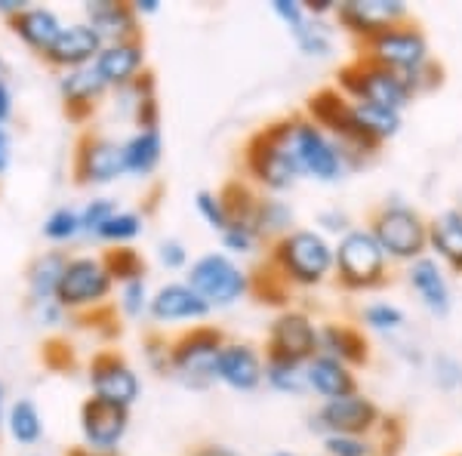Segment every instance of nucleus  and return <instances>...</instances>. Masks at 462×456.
Instances as JSON below:
<instances>
[{"label": "nucleus", "mask_w": 462, "mask_h": 456, "mask_svg": "<svg viewBox=\"0 0 462 456\" xmlns=\"http://www.w3.org/2000/svg\"><path fill=\"white\" fill-rule=\"evenodd\" d=\"M244 161H247V173L256 179L263 189L274 194L293 189L302 179V173H300V167H296L293 152H290V117L259 130L256 136L247 142Z\"/></svg>", "instance_id": "20e7f679"}, {"label": "nucleus", "mask_w": 462, "mask_h": 456, "mask_svg": "<svg viewBox=\"0 0 462 456\" xmlns=\"http://www.w3.org/2000/svg\"><path fill=\"white\" fill-rule=\"evenodd\" d=\"M43 432L41 414L32 401H16L10 410V435L19 441V444H34Z\"/></svg>", "instance_id": "72a5a7b5"}, {"label": "nucleus", "mask_w": 462, "mask_h": 456, "mask_svg": "<svg viewBox=\"0 0 462 456\" xmlns=\"http://www.w3.org/2000/svg\"><path fill=\"white\" fill-rule=\"evenodd\" d=\"M383 425V410L364 392L324 401L318 407V414H311V429L320 432V435H376Z\"/></svg>", "instance_id": "9d476101"}, {"label": "nucleus", "mask_w": 462, "mask_h": 456, "mask_svg": "<svg viewBox=\"0 0 462 456\" xmlns=\"http://www.w3.org/2000/svg\"><path fill=\"white\" fill-rule=\"evenodd\" d=\"M13 32H16L28 47L47 53L56 43V37L62 34V25H59L56 13H50V10H22L19 16H13Z\"/></svg>", "instance_id": "bb28decb"}, {"label": "nucleus", "mask_w": 462, "mask_h": 456, "mask_svg": "<svg viewBox=\"0 0 462 456\" xmlns=\"http://www.w3.org/2000/svg\"><path fill=\"white\" fill-rule=\"evenodd\" d=\"M152 318L158 324H176V321H204L210 315V305L185 284H163L152 296Z\"/></svg>", "instance_id": "aec40b11"}, {"label": "nucleus", "mask_w": 462, "mask_h": 456, "mask_svg": "<svg viewBox=\"0 0 462 456\" xmlns=\"http://www.w3.org/2000/svg\"><path fill=\"white\" fill-rule=\"evenodd\" d=\"M102 37L96 34L93 25H69L62 28V34L56 37V43L47 50V59L56 65H69V69H80V65H87L89 59L96 62V56L102 53Z\"/></svg>", "instance_id": "b1692460"}, {"label": "nucleus", "mask_w": 462, "mask_h": 456, "mask_svg": "<svg viewBox=\"0 0 462 456\" xmlns=\"http://www.w3.org/2000/svg\"><path fill=\"white\" fill-rule=\"evenodd\" d=\"M121 309L126 318H143L148 309H152V293H148L145 278L126 281L121 290Z\"/></svg>", "instance_id": "79ce46f5"}, {"label": "nucleus", "mask_w": 462, "mask_h": 456, "mask_svg": "<svg viewBox=\"0 0 462 456\" xmlns=\"http://www.w3.org/2000/svg\"><path fill=\"white\" fill-rule=\"evenodd\" d=\"M265 383L281 395L309 392V383H305V364L287 361V358L265 355Z\"/></svg>", "instance_id": "2f4dec72"}, {"label": "nucleus", "mask_w": 462, "mask_h": 456, "mask_svg": "<svg viewBox=\"0 0 462 456\" xmlns=\"http://www.w3.org/2000/svg\"><path fill=\"white\" fill-rule=\"evenodd\" d=\"M195 456H237V453H235V451H228V447H216V444H210V447H200V451H198Z\"/></svg>", "instance_id": "3c124183"}, {"label": "nucleus", "mask_w": 462, "mask_h": 456, "mask_svg": "<svg viewBox=\"0 0 462 456\" xmlns=\"http://www.w3.org/2000/svg\"><path fill=\"white\" fill-rule=\"evenodd\" d=\"M407 284L429 315L447 318L453 312V287L450 278H447V268L431 253L407 265Z\"/></svg>", "instance_id": "2eb2a0df"}, {"label": "nucleus", "mask_w": 462, "mask_h": 456, "mask_svg": "<svg viewBox=\"0 0 462 456\" xmlns=\"http://www.w3.org/2000/svg\"><path fill=\"white\" fill-rule=\"evenodd\" d=\"M143 65H145V50L139 41H117V43H106L102 53L96 56L93 69L96 74L102 78L106 87H130L139 80L143 74Z\"/></svg>", "instance_id": "6ab92c4d"}, {"label": "nucleus", "mask_w": 462, "mask_h": 456, "mask_svg": "<svg viewBox=\"0 0 462 456\" xmlns=\"http://www.w3.org/2000/svg\"><path fill=\"white\" fill-rule=\"evenodd\" d=\"M361 56L394 74H401V78H410V74H416L431 62V47H429L426 32L407 19V22H401V25L389 28V32L370 37V41L364 43Z\"/></svg>", "instance_id": "0eeeda50"}, {"label": "nucleus", "mask_w": 462, "mask_h": 456, "mask_svg": "<svg viewBox=\"0 0 462 456\" xmlns=\"http://www.w3.org/2000/svg\"><path fill=\"white\" fill-rule=\"evenodd\" d=\"M352 219H348V213L346 210H339V207H327V210H320L318 213V231L320 235H337V241L346 231H352Z\"/></svg>", "instance_id": "c03bdc74"}, {"label": "nucleus", "mask_w": 462, "mask_h": 456, "mask_svg": "<svg viewBox=\"0 0 462 456\" xmlns=\"http://www.w3.org/2000/svg\"><path fill=\"white\" fill-rule=\"evenodd\" d=\"M170 358H173V346L163 340H148V361H152L154 370H170Z\"/></svg>", "instance_id": "49530a36"}, {"label": "nucleus", "mask_w": 462, "mask_h": 456, "mask_svg": "<svg viewBox=\"0 0 462 456\" xmlns=\"http://www.w3.org/2000/svg\"><path fill=\"white\" fill-rule=\"evenodd\" d=\"M327 456H379L374 435H324Z\"/></svg>", "instance_id": "c9c22d12"}, {"label": "nucleus", "mask_w": 462, "mask_h": 456, "mask_svg": "<svg viewBox=\"0 0 462 456\" xmlns=\"http://www.w3.org/2000/svg\"><path fill=\"white\" fill-rule=\"evenodd\" d=\"M296 213L287 200L281 198H259L256 210H253V226H256L259 237H284L293 231Z\"/></svg>", "instance_id": "c85d7f7f"}, {"label": "nucleus", "mask_w": 462, "mask_h": 456, "mask_svg": "<svg viewBox=\"0 0 462 456\" xmlns=\"http://www.w3.org/2000/svg\"><path fill=\"white\" fill-rule=\"evenodd\" d=\"M407 16L410 6L404 0H339L337 13H333L342 32L357 37L361 43L407 22Z\"/></svg>", "instance_id": "9b49d317"}, {"label": "nucleus", "mask_w": 462, "mask_h": 456, "mask_svg": "<svg viewBox=\"0 0 462 456\" xmlns=\"http://www.w3.org/2000/svg\"><path fill=\"white\" fill-rule=\"evenodd\" d=\"M370 231L385 250L389 263H404L410 265L413 259L429 253V219L416 207L404 204V200L392 198L374 213L370 219Z\"/></svg>", "instance_id": "7ed1b4c3"}, {"label": "nucleus", "mask_w": 462, "mask_h": 456, "mask_svg": "<svg viewBox=\"0 0 462 456\" xmlns=\"http://www.w3.org/2000/svg\"><path fill=\"white\" fill-rule=\"evenodd\" d=\"M126 173L124 145L106 136H87L78 148V176L80 182L106 185Z\"/></svg>", "instance_id": "a211bd4d"}, {"label": "nucleus", "mask_w": 462, "mask_h": 456, "mask_svg": "<svg viewBox=\"0 0 462 456\" xmlns=\"http://www.w3.org/2000/svg\"><path fill=\"white\" fill-rule=\"evenodd\" d=\"M339 89L355 102H367V106H379L389 111H401L404 115L410 102L416 99L413 89L401 74H394L383 65L370 62V59L357 56L339 71Z\"/></svg>", "instance_id": "423d86ee"}, {"label": "nucleus", "mask_w": 462, "mask_h": 456, "mask_svg": "<svg viewBox=\"0 0 462 456\" xmlns=\"http://www.w3.org/2000/svg\"><path fill=\"white\" fill-rule=\"evenodd\" d=\"M189 287L210 309H226L250 293V275L228 253H204L189 268Z\"/></svg>", "instance_id": "6e6552de"}, {"label": "nucleus", "mask_w": 462, "mask_h": 456, "mask_svg": "<svg viewBox=\"0 0 462 456\" xmlns=\"http://www.w3.org/2000/svg\"><path fill=\"white\" fill-rule=\"evenodd\" d=\"M78 231H84V226H80V213L71 210V207H59V210L50 213L47 222H43V235H47L50 241H71Z\"/></svg>", "instance_id": "a19ab883"}, {"label": "nucleus", "mask_w": 462, "mask_h": 456, "mask_svg": "<svg viewBox=\"0 0 462 456\" xmlns=\"http://www.w3.org/2000/svg\"><path fill=\"white\" fill-rule=\"evenodd\" d=\"M158 259H161L163 268L176 272V268L189 265V250H185L182 241H176V237H167V241H161V247H158Z\"/></svg>", "instance_id": "a18cd8bd"}, {"label": "nucleus", "mask_w": 462, "mask_h": 456, "mask_svg": "<svg viewBox=\"0 0 462 456\" xmlns=\"http://www.w3.org/2000/svg\"><path fill=\"white\" fill-rule=\"evenodd\" d=\"M274 456H296V453H290V451H281V453H274Z\"/></svg>", "instance_id": "864d4df0"}, {"label": "nucleus", "mask_w": 462, "mask_h": 456, "mask_svg": "<svg viewBox=\"0 0 462 456\" xmlns=\"http://www.w3.org/2000/svg\"><path fill=\"white\" fill-rule=\"evenodd\" d=\"M290 34H293L296 47L302 50V56L309 59H327L333 53V28L327 25L324 19L311 16V13H305L302 22H296L293 28H287Z\"/></svg>", "instance_id": "7c9ffc66"}, {"label": "nucleus", "mask_w": 462, "mask_h": 456, "mask_svg": "<svg viewBox=\"0 0 462 456\" xmlns=\"http://www.w3.org/2000/svg\"><path fill=\"white\" fill-rule=\"evenodd\" d=\"M337 278L346 290H374L389 278V256L367 226H355L337 241Z\"/></svg>", "instance_id": "39448f33"}, {"label": "nucleus", "mask_w": 462, "mask_h": 456, "mask_svg": "<svg viewBox=\"0 0 462 456\" xmlns=\"http://www.w3.org/2000/svg\"><path fill=\"white\" fill-rule=\"evenodd\" d=\"M10 158H13L10 136H6V130H4V126H0V173H4V170L10 167Z\"/></svg>", "instance_id": "de8ad7c7"}, {"label": "nucleus", "mask_w": 462, "mask_h": 456, "mask_svg": "<svg viewBox=\"0 0 462 456\" xmlns=\"http://www.w3.org/2000/svg\"><path fill=\"white\" fill-rule=\"evenodd\" d=\"M361 324L374 333L392 336L407 327V315H404V309L394 302H370L361 309Z\"/></svg>", "instance_id": "473e14b6"}, {"label": "nucleus", "mask_w": 462, "mask_h": 456, "mask_svg": "<svg viewBox=\"0 0 462 456\" xmlns=\"http://www.w3.org/2000/svg\"><path fill=\"white\" fill-rule=\"evenodd\" d=\"M89 386H93L99 401L117 404L124 410H130L143 395V386H139V377L133 373V368L111 351L96 355V361L89 364Z\"/></svg>", "instance_id": "4468645a"}, {"label": "nucleus", "mask_w": 462, "mask_h": 456, "mask_svg": "<svg viewBox=\"0 0 462 456\" xmlns=\"http://www.w3.org/2000/svg\"><path fill=\"white\" fill-rule=\"evenodd\" d=\"M80 429L93 451H115L130 429V414L117 404L89 398L80 410Z\"/></svg>", "instance_id": "f3484780"}, {"label": "nucleus", "mask_w": 462, "mask_h": 456, "mask_svg": "<svg viewBox=\"0 0 462 456\" xmlns=\"http://www.w3.org/2000/svg\"><path fill=\"white\" fill-rule=\"evenodd\" d=\"M272 263L287 284L296 287H320L333 278L337 268V244L318 228H293L281 241H274Z\"/></svg>", "instance_id": "f03ea898"}, {"label": "nucleus", "mask_w": 462, "mask_h": 456, "mask_svg": "<svg viewBox=\"0 0 462 456\" xmlns=\"http://www.w3.org/2000/svg\"><path fill=\"white\" fill-rule=\"evenodd\" d=\"M305 383H309V392H315L320 401H337L357 392L355 370L327 355H315L305 364Z\"/></svg>", "instance_id": "412c9836"}, {"label": "nucleus", "mask_w": 462, "mask_h": 456, "mask_svg": "<svg viewBox=\"0 0 462 456\" xmlns=\"http://www.w3.org/2000/svg\"><path fill=\"white\" fill-rule=\"evenodd\" d=\"M111 290V275L102 259L93 256H80V259H69L62 275V284H59V305H69V309H80V305H96L108 296Z\"/></svg>", "instance_id": "ddd939ff"}, {"label": "nucleus", "mask_w": 462, "mask_h": 456, "mask_svg": "<svg viewBox=\"0 0 462 456\" xmlns=\"http://www.w3.org/2000/svg\"><path fill=\"white\" fill-rule=\"evenodd\" d=\"M429 253L444 268L462 275V207H447L429 219Z\"/></svg>", "instance_id": "5701e85b"}, {"label": "nucleus", "mask_w": 462, "mask_h": 456, "mask_svg": "<svg viewBox=\"0 0 462 456\" xmlns=\"http://www.w3.org/2000/svg\"><path fill=\"white\" fill-rule=\"evenodd\" d=\"M163 158V139L161 130H136L130 139L124 142V163L126 173L133 176H152L158 170V163Z\"/></svg>", "instance_id": "a878e982"}, {"label": "nucleus", "mask_w": 462, "mask_h": 456, "mask_svg": "<svg viewBox=\"0 0 462 456\" xmlns=\"http://www.w3.org/2000/svg\"><path fill=\"white\" fill-rule=\"evenodd\" d=\"M102 78L96 74V69H74L69 78L62 80V96H65V106L74 117H84L87 111H93L96 99L102 96Z\"/></svg>", "instance_id": "cd10ccee"}, {"label": "nucleus", "mask_w": 462, "mask_h": 456, "mask_svg": "<svg viewBox=\"0 0 462 456\" xmlns=\"http://www.w3.org/2000/svg\"><path fill=\"white\" fill-rule=\"evenodd\" d=\"M10 115H13V96H10V87L0 80V124H4Z\"/></svg>", "instance_id": "09e8293b"}, {"label": "nucleus", "mask_w": 462, "mask_h": 456, "mask_svg": "<svg viewBox=\"0 0 462 456\" xmlns=\"http://www.w3.org/2000/svg\"><path fill=\"white\" fill-rule=\"evenodd\" d=\"M65 265H69V259H65L62 253H47V256H41L28 268V287H32L34 302H50V299L59 293Z\"/></svg>", "instance_id": "c756f323"}, {"label": "nucleus", "mask_w": 462, "mask_h": 456, "mask_svg": "<svg viewBox=\"0 0 462 456\" xmlns=\"http://www.w3.org/2000/svg\"><path fill=\"white\" fill-rule=\"evenodd\" d=\"M318 333H320L318 355L337 358V361L348 364L352 370L370 361V342L355 324H346V321H324Z\"/></svg>", "instance_id": "4be33fe9"}, {"label": "nucleus", "mask_w": 462, "mask_h": 456, "mask_svg": "<svg viewBox=\"0 0 462 456\" xmlns=\"http://www.w3.org/2000/svg\"><path fill=\"white\" fill-rule=\"evenodd\" d=\"M195 210L200 213V219L207 222L213 231H226V226H228V207H226V198H222V191H198L195 194Z\"/></svg>", "instance_id": "58836bf2"}, {"label": "nucleus", "mask_w": 462, "mask_h": 456, "mask_svg": "<svg viewBox=\"0 0 462 456\" xmlns=\"http://www.w3.org/2000/svg\"><path fill=\"white\" fill-rule=\"evenodd\" d=\"M320 324H315L305 312L287 309L268 327V355L287 358L296 364H309L320 351Z\"/></svg>", "instance_id": "f8f14e48"}, {"label": "nucleus", "mask_w": 462, "mask_h": 456, "mask_svg": "<svg viewBox=\"0 0 462 456\" xmlns=\"http://www.w3.org/2000/svg\"><path fill=\"white\" fill-rule=\"evenodd\" d=\"M143 216L139 213H130V210H117L111 219L96 231V237H102V241H111V244H126L133 241V237L143 235Z\"/></svg>", "instance_id": "f704fd0d"}, {"label": "nucleus", "mask_w": 462, "mask_h": 456, "mask_svg": "<svg viewBox=\"0 0 462 456\" xmlns=\"http://www.w3.org/2000/svg\"><path fill=\"white\" fill-rule=\"evenodd\" d=\"M133 10H136V16H152V13L161 10V0H136Z\"/></svg>", "instance_id": "8fccbe9b"}, {"label": "nucleus", "mask_w": 462, "mask_h": 456, "mask_svg": "<svg viewBox=\"0 0 462 456\" xmlns=\"http://www.w3.org/2000/svg\"><path fill=\"white\" fill-rule=\"evenodd\" d=\"M290 152H293L300 173L318 182H339L352 170L364 167L357 154L348 152L327 130H320L311 117H290Z\"/></svg>", "instance_id": "f257e3e1"}, {"label": "nucleus", "mask_w": 462, "mask_h": 456, "mask_svg": "<svg viewBox=\"0 0 462 456\" xmlns=\"http://www.w3.org/2000/svg\"><path fill=\"white\" fill-rule=\"evenodd\" d=\"M216 379L235 392H256L265 383V361L250 342H226L216 361Z\"/></svg>", "instance_id": "dca6fc26"}, {"label": "nucleus", "mask_w": 462, "mask_h": 456, "mask_svg": "<svg viewBox=\"0 0 462 456\" xmlns=\"http://www.w3.org/2000/svg\"><path fill=\"white\" fill-rule=\"evenodd\" d=\"M71 456H102L99 451H74Z\"/></svg>", "instance_id": "603ef678"}, {"label": "nucleus", "mask_w": 462, "mask_h": 456, "mask_svg": "<svg viewBox=\"0 0 462 456\" xmlns=\"http://www.w3.org/2000/svg\"><path fill=\"white\" fill-rule=\"evenodd\" d=\"M115 213H117L115 200L96 198V200H89V204L84 207V213H80V226H84V231H89V235H96V231L106 226Z\"/></svg>", "instance_id": "37998d69"}, {"label": "nucleus", "mask_w": 462, "mask_h": 456, "mask_svg": "<svg viewBox=\"0 0 462 456\" xmlns=\"http://www.w3.org/2000/svg\"><path fill=\"white\" fill-rule=\"evenodd\" d=\"M89 25L96 28V34L102 41H136L139 32V16L133 10V4H115V0H93L87 4Z\"/></svg>", "instance_id": "393cba45"}, {"label": "nucleus", "mask_w": 462, "mask_h": 456, "mask_svg": "<svg viewBox=\"0 0 462 456\" xmlns=\"http://www.w3.org/2000/svg\"><path fill=\"white\" fill-rule=\"evenodd\" d=\"M106 268L111 275V281H136V278H145V263L136 250H111L106 259Z\"/></svg>", "instance_id": "e433bc0d"}, {"label": "nucleus", "mask_w": 462, "mask_h": 456, "mask_svg": "<svg viewBox=\"0 0 462 456\" xmlns=\"http://www.w3.org/2000/svg\"><path fill=\"white\" fill-rule=\"evenodd\" d=\"M457 456H462V453H457Z\"/></svg>", "instance_id": "5fc2aeb1"}, {"label": "nucleus", "mask_w": 462, "mask_h": 456, "mask_svg": "<svg viewBox=\"0 0 462 456\" xmlns=\"http://www.w3.org/2000/svg\"><path fill=\"white\" fill-rule=\"evenodd\" d=\"M259 231L253 219H228L226 231H222V247L231 253H253L259 247Z\"/></svg>", "instance_id": "4c0bfd02"}, {"label": "nucleus", "mask_w": 462, "mask_h": 456, "mask_svg": "<svg viewBox=\"0 0 462 456\" xmlns=\"http://www.w3.org/2000/svg\"><path fill=\"white\" fill-rule=\"evenodd\" d=\"M226 346L219 330L213 327H195L182 333L173 342V358H170V373L189 388H207L216 383V361Z\"/></svg>", "instance_id": "1a4fd4ad"}, {"label": "nucleus", "mask_w": 462, "mask_h": 456, "mask_svg": "<svg viewBox=\"0 0 462 456\" xmlns=\"http://www.w3.org/2000/svg\"><path fill=\"white\" fill-rule=\"evenodd\" d=\"M431 383H435L441 392H459L462 388V361L457 355H447V351H438L431 358Z\"/></svg>", "instance_id": "ea45409f"}]
</instances>
